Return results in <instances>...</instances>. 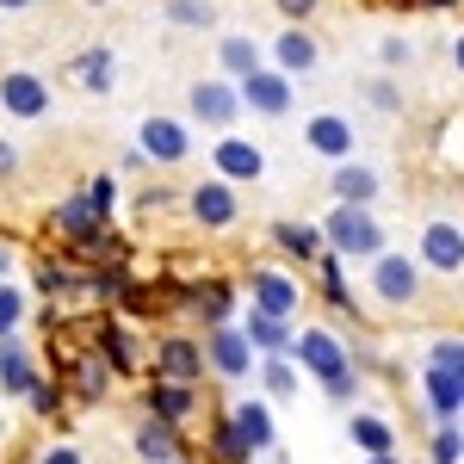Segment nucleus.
I'll return each mask as SVG.
<instances>
[{"mask_svg": "<svg viewBox=\"0 0 464 464\" xmlns=\"http://www.w3.org/2000/svg\"><path fill=\"white\" fill-rule=\"evenodd\" d=\"M291 359L304 365V378H316V384H322L328 402H353V396H359V359H353V347H347L334 328H316V322L297 328Z\"/></svg>", "mask_w": 464, "mask_h": 464, "instance_id": "nucleus-1", "label": "nucleus"}, {"mask_svg": "<svg viewBox=\"0 0 464 464\" xmlns=\"http://www.w3.org/2000/svg\"><path fill=\"white\" fill-rule=\"evenodd\" d=\"M322 236H328V248L341 254V260H359V266H372L378 254L391 248L378 205H328L322 211Z\"/></svg>", "mask_w": 464, "mask_h": 464, "instance_id": "nucleus-2", "label": "nucleus"}, {"mask_svg": "<svg viewBox=\"0 0 464 464\" xmlns=\"http://www.w3.org/2000/svg\"><path fill=\"white\" fill-rule=\"evenodd\" d=\"M421 285H428V266L402 248H384L372 266H365V291L384 304V310H415L421 304Z\"/></svg>", "mask_w": 464, "mask_h": 464, "instance_id": "nucleus-3", "label": "nucleus"}, {"mask_svg": "<svg viewBox=\"0 0 464 464\" xmlns=\"http://www.w3.org/2000/svg\"><path fill=\"white\" fill-rule=\"evenodd\" d=\"M186 118L205 124V130H217V137H229V130L248 118V106H242V81H229V74L192 81V87H186Z\"/></svg>", "mask_w": 464, "mask_h": 464, "instance_id": "nucleus-4", "label": "nucleus"}, {"mask_svg": "<svg viewBox=\"0 0 464 464\" xmlns=\"http://www.w3.org/2000/svg\"><path fill=\"white\" fill-rule=\"evenodd\" d=\"M186 217L205 229V236H223V229H236L242 223V186H229V179H198L192 192H186Z\"/></svg>", "mask_w": 464, "mask_h": 464, "instance_id": "nucleus-5", "label": "nucleus"}, {"mask_svg": "<svg viewBox=\"0 0 464 464\" xmlns=\"http://www.w3.org/2000/svg\"><path fill=\"white\" fill-rule=\"evenodd\" d=\"M137 149L149 155V168H179V161H192V124L186 118H168V111H149L143 124H137Z\"/></svg>", "mask_w": 464, "mask_h": 464, "instance_id": "nucleus-6", "label": "nucleus"}, {"mask_svg": "<svg viewBox=\"0 0 464 464\" xmlns=\"http://www.w3.org/2000/svg\"><path fill=\"white\" fill-rule=\"evenodd\" d=\"M415 260L428 266L433 279H459L464 273V223L459 217H428L421 242H415Z\"/></svg>", "mask_w": 464, "mask_h": 464, "instance_id": "nucleus-7", "label": "nucleus"}, {"mask_svg": "<svg viewBox=\"0 0 464 464\" xmlns=\"http://www.w3.org/2000/svg\"><path fill=\"white\" fill-rule=\"evenodd\" d=\"M205 359H211V378H223V384H242V378H254V365H260L254 341L242 334V322L205 328Z\"/></svg>", "mask_w": 464, "mask_h": 464, "instance_id": "nucleus-8", "label": "nucleus"}, {"mask_svg": "<svg viewBox=\"0 0 464 464\" xmlns=\"http://www.w3.org/2000/svg\"><path fill=\"white\" fill-rule=\"evenodd\" d=\"M211 359H205V334H161L149 353V378H179V384H205Z\"/></svg>", "mask_w": 464, "mask_h": 464, "instance_id": "nucleus-9", "label": "nucleus"}, {"mask_svg": "<svg viewBox=\"0 0 464 464\" xmlns=\"http://www.w3.org/2000/svg\"><path fill=\"white\" fill-rule=\"evenodd\" d=\"M242 106H248L254 118H266V124H279V118L297 111V81L266 63V69H254L248 81H242Z\"/></svg>", "mask_w": 464, "mask_h": 464, "instance_id": "nucleus-10", "label": "nucleus"}, {"mask_svg": "<svg viewBox=\"0 0 464 464\" xmlns=\"http://www.w3.org/2000/svg\"><path fill=\"white\" fill-rule=\"evenodd\" d=\"M242 291H248V304H254V310H266V316L297 322V310H304V285L291 279L285 266H254L248 279H242Z\"/></svg>", "mask_w": 464, "mask_h": 464, "instance_id": "nucleus-11", "label": "nucleus"}, {"mask_svg": "<svg viewBox=\"0 0 464 464\" xmlns=\"http://www.w3.org/2000/svg\"><path fill=\"white\" fill-rule=\"evenodd\" d=\"M304 149L316 155V161H353V149H359V130H353V118L347 111H310L304 118Z\"/></svg>", "mask_w": 464, "mask_h": 464, "instance_id": "nucleus-12", "label": "nucleus"}, {"mask_svg": "<svg viewBox=\"0 0 464 464\" xmlns=\"http://www.w3.org/2000/svg\"><path fill=\"white\" fill-rule=\"evenodd\" d=\"M50 106H56V93H50V81L37 69H6L0 74V111H6V118L37 124V118H50Z\"/></svg>", "mask_w": 464, "mask_h": 464, "instance_id": "nucleus-13", "label": "nucleus"}, {"mask_svg": "<svg viewBox=\"0 0 464 464\" xmlns=\"http://www.w3.org/2000/svg\"><path fill=\"white\" fill-rule=\"evenodd\" d=\"M211 174L229 179V186H254V179H266V149L254 143V137H217L211 143Z\"/></svg>", "mask_w": 464, "mask_h": 464, "instance_id": "nucleus-14", "label": "nucleus"}, {"mask_svg": "<svg viewBox=\"0 0 464 464\" xmlns=\"http://www.w3.org/2000/svg\"><path fill=\"white\" fill-rule=\"evenodd\" d=\"M130 452H137V464H192L186 428H174V421H155V415H143V421H137V433H130Z\"/></svg>", "mask_w": 464, "mask_h": 464, "instance_id": "nucleus-15", "label": "nucleus"}, {"mask_svg": "<svg viewBox=\"0 0 464 464\" xmlns=\"http://www.w3.org/2000/svg\"><path fill=\"white\" fill-rule=\"evenodd\" d=\"M93 353L106 359L118 378H130V372H149V359H143V341L124 328L118 316H100L93 322Z\"/></svg>", "mask_w": 464, "mask_h": 464, "instance_id": "nucleus-16", "label": "nucleus"}, {"mask_svg": "<svg viewBox=\"0 0 464 464\" xmlns=\"http://www.w3.org/2000/svg\"><path fill=\"white\" fill-rule=\"evenodd\" d=\"M266 242L285 254L291 266H316L322 254H328V236H322V223H304V217H273Z\"/></svg>", "mask_w": 464, "mask_h": 464, "instance_id": "nucleus-17", "label": "nucleus"}, {"mask_svg": "<svg viewBox=\"0 0 464 464\" xmlns=\"http://www.w3.org/2000/svg\"><path fill=\"white\" fill-rule=\"evenodd\" d=\"M328 198H334V205H378V198H384V174H378V168H372V161H334V168H328Z\"/></svg>", "mask_w": 464, "mask_h": 464, "instance_id": "nucleus-18", "label": "nucleus"}, {"mask_svg": "<svg viewBox=\"0 0 464 464\" xmlns=\"http://www.w3.org/2000/svg\"><path fill=\"white\" fill-rule=\"evenodd\" d=\"M266 63H273V69H285L291 81H304V74L322 69V44L310 37V25H285V32L266 44Z\"/></svg>", "mask_w": 464, "mask_h": 464, "instance_id": "nucleus-19", "label": "nucleus"}, {"mask_svg": "<svg viewBox=\"0 0 464 464\" xmlns=\"http://www.w3.org/2000/svg\"><path fill=\"white\" fill-rule=\"evenodd\" d=\"M179 310L198 316L205 328H223V322H236V285L229 279H192L179 291Z\"/></svg>", "mask_w": 464, "mask_h": 464, "instance_id": "nucleus-20", "label": "nucleus"}, {"mask_svg": "<svg viewBox=\"0 0 464 464\" xmlns=\"http://www.w3.org/2000/svg\"><path fill=\"white\" fill-rule=\"evenodd\" d=\"M143 415L186 428V421L198 415V384H179V378H149V384H143Z\"/></svg>", "mask_w": 464, "mask_h": 464, "instance_id": "nucleus-21", "label": "nucleus"}, {"mask_svg": "<svg viewBox=\"0 0 464 464\" xmlns=\"http://www.w3.org/2000/svg\"><path fill=\"white\" fill-rule=\"evenodd\" d=\"M50 223H56V236H63V242H93V236H100V229H111L106 217H100V205H93V198H87V186H81V192H69V198H56V211H50Z\"/></svg>", "mask_w": 464, "mask_h": 464, "instance_id": "nucleus-22", "label": "nucleus"}, {"mask_svg": "<svg viewBox=\"0 0 464 464\" xmlns=\"http://www.w3.org/2000/svg\"><path fill=\"white\" fill-rule=\"evenodd\" d=\"M421 409H428L433 428H440V421H459V415H464V384L446 372V365H428V359H421Z\"/></svg>", "mask_w": 464, "mask_h": 464, "instance_id": "nucleus-23", "label": "nucleus"}, {"mask_svg": "<svg viewBox=\"0 0 464 464\" xmlns=\"http://www.w3.org/2000/svg\"><path fill=\"white\" fill-rule=\"evenodd\" d=\"M37 384H44V372H37L32 347H25L19 334H6V341H0V391H6V396H19V402H25V396H32Z\"/></svg>", "mask_w": 464, "mask_h": 464, "instance_id": "nucleus-24", "label": "nucleus"}, {"mask_svg": "<svg viewBox=\"0 0 464 464\" xmlns=\"http://www.w3.org/2000/svg\"><path fill=\"white\" fill-rule=\"evenodd\" d=\"M229 415H236V428H242V440H248L254 459H266V452L279 446V428H273L266 396H242V402H229Z\"/></svg>", "mask_w": 464, "mask_h": 464, "instance_id": "nucleus-25", "label": "nucleus"}, {"mask_svg": "<svg viewBox=\"0 0 464 464\" xmlns=\"http://www.w3.org/2000/svg\"><path fill=\"white\" fill-rule=\"evenodd\" d=\"M254 69H266V44L248 32H223L217 37V74H229V81H248Z\"/></svg>", "mask_w": 464, "mask_h": 464, "instance_id": "nucleus-26", "label": "nucleus"}, {"mask_svg": "<svg viewBox=\"0 0 464 464\" xmlns=\"http://www.w3.org/2000/svg\"><path fill=\"white\" fill-rule=\"evenodd\" d=\"M205 459L211 464H254L248 440H242V428H236L229 409H211V421H205Z\"/></svg>", "mask_w": 464, "mask_h": 464, "instance_id": "nucleus-27", "label": "nucleus"}, {"mask_svg": "<svg viewBox=\"0 0 464 464\" xmlns=\"http://www.w3.org/2000/svg\"><path fill=\"white\" fill-rule=\"evenodd\" d=\"M63 378H69L74 402H106V391H111V378H118V372H111L106 359L87 347V353H74L69 365H63Z\"/></svg>", "mask_w": 464, "mask_h": 464, "instance_id": "nucleus-28", "label": "nucleus"}, {"mask_svg": "<svg viewBox=\"0 0 464 464\" xmlns=\"http://www.w3.org/2000/svg\"><path fill=\"white\" fill-rule=\"evenodd\" d=\"M242 334L254 341V353L266 359V353H291V341H297V322H285V316H266V310H242Z\"/></svg>", "mask_w": 464, "mask_h": 464, "instance_id": "nucleus-29", "label": "nucleus"}, {"mask_svg": "<svg viewBox=\"0 0 464 464\" xmlns=\"http://www.w3.org/2000/svg\"><path fill=\"white\" fill-rule=\"evenodd\" d=\"M69 81L81 93H111V87H118V56H111L106 44H93V50H81L69 63Z\"/></svg>", "mask_w": 464, "mask_h": 464, "instance_id": "nucleus-30", "label": "nucleus"}, {"mask_svg": "<svg viewBox=\"0 0 464 464\" xmlns=\"http://www.w3.org/2000/svg\"><path fill=\"white\" fill-rule=\"evenodd\" d=\"M316 291H322V304L328 310H341V316H359V297H353V285H347V260L328 248L316 260Z\"/></svg>", "mask_w": 464, "mask_h": 464, "instance_id": "nucleus-31", "label": "nucleus"}, {"mask_svg": "<svg viewBox=\"0 0 464 464\" xmlns=\"http://www.w3.org/2000/svg\"><path fill=\"white\" fill-rule=\"evenodd\" d=\"M347 440H353L365 459H378V452H396V428H391V415H372V409L347 415Z\"/></svg>", "mask_w": 464, "mask_h": 464, "instance_id": "nucleus-32", "label": "nucleus"}, {"mask_svg": "<svg viewBox=\"0 0 464 464\" xmlns=\"http://www.w3.org/2000/svg\"><path fill=\"white\" fill-rule=\"evenodd\" d=\"M254 372H260V391L273 396V402H285V396L304 391V365H297L291 353H266L260 365H254Z\"/></svg>", "mask_w": 464, "mask_h": 464, "instance_id": "nucleus-33", "label": "nucleus"}, {"mask_svg": "<svg viewBox=\"0 0 464 464\" xmlns=\"http://www.w3.org/2000/svg\"><path fill=\"white\" fill-rule=\"evenodd\" d=\"M161 13L179 32H217V0H161Z\"/></svg>", "mask_w": 464, "mask_h": 464, "instance_id": "nucleus-34", "label": "nucleus"}, {"mask_svg": "<svg viewBox=\"0 0 464 464\" xmlns=\"http://www.w3.org/2000/svg\"><path fill=\"white\" fill-rule=\"evenodd\" d=\"M428 464H464V428H459V421H440V428H433Z\"/></svg>", "mask_w": 464, "mask_h": 464, "instance_id": "nucleus-35", "label": "nucleus"}, {"mask_svg": "<svg viewBox=\"0 0 464 464\" xmlns=\"http://www.w3.org/2000/svg\"><path fill=\"white\" fill-rule=\"evenodd\" d=\"M440 168H452V174H464V111H452L446 124H440Z\"/></svg>", "mask_w": 464, "mask_h": 464, "instance_id": "nucleus-36", "label": "nucleus"}, {"mask_svg": "<svg viewBox=\"0 0 464 464\" xmlns=\"http://www.w3.org/2000/svg\"><path fill=\"white\" fill-rule=\"evenodd\" d=\"M378 63H384V74H402V69H415V44H409L402 32L378 37Z\"/></svg>", "mask_w": 464, "mask_h": 464, "instance_id": "nucleus-37", "label": "nucleus"}, {"mask_svg": "<svg viewBox=\"0 0 464 464\" xmlns=\"http://www.w3.org/2000/svg\"><path fill=\"white\" fill-rule=\"evenodd\" d=\"M19 322H25V291L13 285V279H0V341L19 334Z\"/></svg>", "mask_w": 464, "mask_h": 464, "instance_id": "nucleus-38", "label": "nucleus"}, {"mask_svg": "<svg viewBox=\"0 0 464 464\" xmlns=\"http://www.w3.org/2000/svg\"><path fill=\"white\" fill-rule=\"evenodd\" d=\"M365 100H372V111L396 118V111H402V87H396L391 74H372V81H365Z\"/></svg>", "mask_w": 464, "mask_h": 464, "instance_id": "nucleus-39", "label": "nucleus"}, {"mask_svg": "<svg viewBox=\"0 0 464 464\" xmlns=\"http://www.w3.org/2000/svg\"><path fill=\"white\" fill-rule=\"evenodd\" d=\"M87 198H93L100 217L111 223V211H118V174H93V179H87Z\"/></svg>", "mask_w": 464, "mask_h": 464, "instance_id": "nucleus-40", "label": "nucleus"}, {"mask_svg": "<svg viewBox=\"0 0 464 464\" xmlns=\"http://www.w3.org/2000/svg\"><path fill=\"white\" fill-rule=\"evenodd\" d=\"M428 365H446V372L464 384V341H433V347H428Z\"/></svg>", "mask_w": 464, "mask_h": 464, "instance_id": "nucleus-41", "label": "nucleus"}, {"mask_svg": "<svg viewBox=\"0 0 464 464\" xmlns=\"http://www.w3.org/2000/svg\"><path fill=\"white\" fill-rule=\"evenodd\" d=\"M25 402H32V415L56 421V415H63V384H50V378H44V384H37V391L25 396Z\"/></svg>", "mask_w": 464, "mask_h": 464, "instance_id": "nucleus-42", "label": "nucleus"}, {"mask_svg": "<svg viewBox=\"0 0 464 464\" xmlns=\"http://www.w3.org/2000/svg\"><path fill=\"white\" fill-rule=\"evenodd\" d=\"M174 198H179V192H168V186H143V192H137V211L155 217V211H168ZM179 205H186V198H179Z\"/></svg>", "mask_w": 464, "mask_h": 464, "instance_id": "nucleus-43", "label": "nucleus"}, {"mask_svg": "<svg viewBox=\"0 0 464 464\" xmlns=\"http://www.w3.org/2000/svg\"><path fill=\"white\" fill-rule=\"evenodd\" d=\"M37 464H87V452H81L74 440H56V446H44V452H37Z\"/></svg>", "mask_w": 464, "mask_h": 464, "instance_id": "nucleus-44", "label": "nucleus"}, {"mask_svg": "<svg viewBox=\"0 0 464 464\" xmlns=\"http://www.w3.org/2000/svg\"><path fill=\"white\" fill-rule=\"evenodd\" d=\"M273 6H279V19H285V25H304V19H316L322 0H273Z\"/></svg>", "mask_w": 464, "mask_h": 464, "instance_id": "nucleus-45", "label": "nucleus"}, {"mask_svg": "<svg viewBox=\"0 0 464 464\" xmlns=\"http://www.w3.org/2000/svg\"><path fill=\"white\" fill-rule=\"evenodd\" d=\"M13 174H19V143L0 137V179H13Z\"/></svg>", "mask_w": 464, "mask_h": 464, "instance_id": "nucleus-46", "label": "nucleus"}, {"mask_svg": "<svg viewBox=\"0 0 464 464\" xmlns=\"http://www.w3.org/2000/svg\"><path fill=\"white\" fill-rule=\"evenodd\" d=\"M118 168H124V174H143L149 155H143V149H124V155H118Z\"/></svg>", "mask_w": 464, "mask_h": 464, "instance_id": "nucleus-47", "label": "nucleus"}, {"mask_svg": "<svg viewBox=\"0 0 464 464\" xmlns=\"http://www.w3.org/2000/svg\"><path fill=\"white\" fill-rule=\"evenodd\" d=\"M446 56H452V69L464 74V32H452V44H446Z\"/></svg>", "mask_w": 464, "mask_h": 464, "instance_id": "nucleus-48", "label": "nucleus"}, {"mask_svg": "<svg viewBox=\"0 0 464 464\" xmlns=\"http://www.w3.org/2000/svg\"><path fill=\"white\" fill-rule=\"evenodd\" d=\"M372 6H396V13H421V0H372Z\"/></svg>", "mask_w": 464, "mask_h": 464, "instance_id": "nucleus-49", "label": "nucleus"}, {"mask_svg": "<svg viewBox=\"0 0 464 464\" xmlns=\"http://www.w3.org/2000/svg\"><path fill=\"white\" fill-rule=\"evenodd\" d=\"M459 0H421V13H452Z\"/></svg>", "mask_w": 464, "mask_h": 464, "instance_id": "nucleus-50", "label": "nucleus"}, {"mask_svg": "<svg viewBox=\"0 0 464 464\" xmlns=\"http://www.w3.org/2000/svg\"><path fill=\"white\" fill-rule=\"evenodd\" d=\"M25 6H37V0H0V13H25Z\"/></svg>", "mask_w": 464, "mask_h": 464, "instance_id": "nucleus-51", "label": "nucleus"}, {"mask_svg": "<svg viewBox=\"0 0 464 464\" xmlns=\"http://www.w3.org/2000/svg\"><path fill=\"white\" fill-rule=\"evenodd\" d=\"M365 464H402V452H378V459H365Z\"/></svg>", "mask_w": 464, "mask_h": 464, "instance_id": "nucleus-52", "label": "nucleus"}, {"mask_svg": "<svg viewBox=\"0 0 464 464\" xmlns=\"http://www.w3.org/2000/svg\"><path fill=\"white\" fill-rule=\"evenodd\" d=\"M6 266H13V254H6V248H0V279H6Z\"/></svg>", "mask_w": 464, "mask_h": 464, "instance_id": "nucleus-53", "label": "nucleus"}, {"mask_svg": "<svg viewBox=\"0 0 464 464\" xmlns=\"http://www.w3.org/2000/svg\"><path fill=\"white\" fill-rule=\"evenodd\" d=\"M87 6H106V0H87Z\"/></svg>", "mask_w": 464, "mask_h": 464, "instance_id": "nucleus-54", "label": "nucleus"}, {"mask_svg": "<svg viewBox=\"0 0 464 464\" xmlns=\"http://www.w3.org/2000/svg\"><path fill=\"white\" fill-rule=\"evenodd\" d=\"M254 464H260V459H254Z\"/></svg>", "mask_w": 464, "mask_h": 464, "instance_id": "nucleus-55", "label": "nucleus"}]
</instances>
